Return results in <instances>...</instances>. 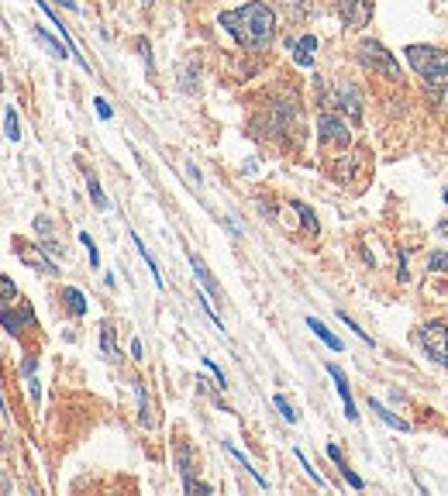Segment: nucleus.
<instances>
[{"label": "nucleus", "instance_id": "nucleus-28", "mask_svg": "<svg viewBox=\"0 0 448 496\" xmlns=\"http://www.w3.org/2000/svg\"><path fill=\"white\" fill-rule=\"evenodd\" d=\"M297 462H300V465H304V472H307V476H310V479H314V483H317V486H324V479H321V476H317V469H314V465H310V462H307V455H304V452H300V448H297Z\"/></svg>", "mask_w": 448, "mask_h": 496}, {"label": "nucleus", "instance_id": "nucleus-36", "mask_svg": "<svg viewBox=\"0 0 448 496\" xmlns=\"http://www.w3.org/2000/svg\"><path fill=\"white\" fill-rule=\"evenodd\" d=\"M35 231H38L42 238H49V231H52V224H49V217H35Z\"/></svg>", "mask_w": 448, "mask_h": 496}, {"label": "nucleus", "instance_id": "nucleus-8", "mask_svg": "<svg viewBox=\"0 0 448 496\" xmlns=\"http://www.w3.org/2000/svg\"><path fill=\"white\" fill-rule=\"evenodd\" d=\"M17 255H21V262H24V266H31V269H38V273H45V276H59V266L45 259V248L31 252L28 245H21V241H17Z\"/></svg>", "mask_w": 448, "mask_h": 496}, {"label": "nucleus", "instance_id": "nucleus-13", "mask_svg": "<svg viewBox=\"0 0 448 496\" xmlns=\"http://www.w3.org/2000/svg\"><path fill=\"white\" fill-rule=\"evenodd\" d=\"M35 38H38V42H42V45H45V49H49V52H52L56 59H69V55H73V52H69V45L56 42V38H52V35H49L45 28H35Z\"/></svg>", "mask_w": 448, "mask_h": 496}, {"label": "nucleus", "instance_id": "nucleus-44", "mask_svg": "<svg viewBox=\"0 0 448 496\" xmlns=\"http://www.w3.org/2000/svg\"><path fill=\"white\" fill-rule=\"evenodd\" d=\"M7 490H10V483H7V479L0 476V493H7Z\"/></svg>", "mask_w": 448, "mask_h": 496}, {"label": "nucleus", "instance_id": "nucleus-21", "mask_svg": "<svg viewBox=\"0 0 448 496\" xmlns=\"http://www.w3.org/2000/svg\"><path fill=\"white\" fill-rule=\"evenodd\" d=\"M176 465H179V476L186 479V476H193V462H190V445L179 438L176 441Z\"/></svg>", "mask_w": 448, "mask_h": 496}, {"label": "nucleus", "instance_id": "nucleus-20", "mask_svg": "<svg viewBox=\"0 0 448 496\" xmlns=\"http://www.w3.org/2000/svg\"><path fill=\"white\" fill-rule=\"evenodd\" d=\"M100 348H103L107 359H117V355H121V352H117V341H114V324H100Z\"/></svg>", "mask_w": 448, "mask_h": 496}, {"label": "nucleus", "instance_id": "nucleus-25", "mask_svg": "<svg viewBox=\"0 0 448 496\" xmlns=\"http://www.w3.org/2000/svg\"><path fill=\"white\" fill-rule=\"evenodd\" d=\"M293 210H297V214L304 217V228H307V231H317V221H314V210H310L307 203H293Z\"/></svg>", "mask_w": 448, "mask_h": 496}, {"label": "nucleus", "instance_id": "nucleus-11", "mask_svg": "<svg viewBox=\"0 0 448 496\" xmlns=\"http://www.w3.org/2000/svg\"><path fill=\"white\" fill-rule=\"evenodd\" d=\"M314 52H317V38H314V35H304V38L293 45V62H297V66H314Z\"/></svg>", "mask_w": 448, "mask_h": 496}, {"label": "nucleus", "instance_id": "nucleus-7", "mask_svg": "<svg viewBox=\"0 0 448 496\" xmlns=\"http://www.w3.org/2000/svg\"><path fill=\"white\" fill-rule=\"evenodd\" d=\"M317 131H321V138H324V142H335V145H349V138H352V135H349V128H345L335 114H324V117L317 121Z\"/></svg>", "mask_w": 448, "mask_h": 496}, {"label": "nucleus", "instance_id": "nucleus-24", "mask_svg": "<svg viewBox=\"0 0 448 496\" xmlns=\"http://www.w3.org/2000/svg\"><path fill=\"white\" fill-rule=\"evenodd\" d=\"M272 403H276V410L283 413V420H290V424H297V417H300V413H297V410L290 407V400H286V397H272Z\"/></svg>", "mask_w": 448, "mask_h": 496}, {"label": "nucleus", "instance_id": "nucleus-14", "mask_svg": "<svg viewBox=\"0 0 448 496\" xmlns=\"http://www.w3.org/2000/svg\"><path fill=\"white\" fill-rule=\"evenodd\" d=\"M131 245H135V248H138V255H142V259H145V262H149V273H152V280H156V287H159V290H163V276H159V262H156V259H152V252H149V248H145V241H142V238H138V234H135V231H131Z\"/></svg>", "mask_w": 448, "mask_h": 496}, {"label": "nucleus", "instance_id": "nucleus-29", "mask_svg": "<svg viewBox=\"0 0 448 496\" xmlns=\"http://www.w3.org/2000/svg\"><path fill=\"white\" fill-rule=\"evenodd\" d=\"M183 490H186V493H210V486H207V483H200V479H193V476H186V479H183Z\"/></svg>", "mask_w": 448, "mask_h": 496}, {"label": "nucleus", "instance_id": "nucleus-37", "mask_svg": "<svg viewBox=\"0 0 448 496\" xmlns=\"http://www.w3.org/2000/svg\"><path fill=\"white\" fill-rule=\"evenodd\" d=\"M204 366H207V369L214 373V379H217V386H224V373H221V369H217V366H214L210 359H204Z\"/></svg>", "mask_w": 448, "mask_h": 496}, {"label": "nucleus", "instance_id": "nucleus-15", "mask_svg": "<svg viewBox=\"0 0 448 496\" xmlns=\"http://www.w3.org/2000/svg\"><path fill=\"white\" fill-rule=\"evenodd\" d=\"M224 452H228L231 459H238V465H242V469H245V472H249V476H252V479H256V483H259V486L266 490V486H269L266 476H259V469H252V462H249V459H245V455H242V452H238V448L231 445V441H224Z\"/></svg>", "mask_w": 448, "mask_h": 496}, {"label": "nucleus", "instance_id": "nucleus-22", "mask_svg": "<svg viewBox=\"0 0 448 496\" xmlns=\"http://www.w3.org/2000/svg\"><path fill=\"white\" fill-rule=\"evenodd\" d=\"M87 190H90V200H93V207H97V210H107V207H110V200L103 197V190H100V183H97V176H93V173H87Z\"/></svg>", "mask_w": 448, "mask_h": 496}, {"label": "nucleus", "instance_id": "nucleus-17", "mask_svg": "<svg viewBox=\"0 0 448 496\" xmlns=\"http://www.w3.org/2000/svg\"><path fill=\"white\" fill-rule=\"evenodd\" d=\"M190 266H193V273H197V280H200V283H204V290H207V293H210V297H217V293H221V290H217V283H214V280H210V273H207V266H204V262H200V259H197V255H190Z\"/></svg>", "mask_w": 448, "mask_h": 496}, {"label": "nucleus", "instance_id": "nucleus-1", "mask_svg": "<svg viewBox=\"0 0 448 496\" xmlns=\"http://www.w3.org/2000/svg\"><path fill=\"white\" fill-rule=\"evenodd\" d=\"M221 28L242 45V49H266L276 35V14L263 0H252L245 7L224 10L221 14Z\"/></svg>", "mask_w": 448, "mask_h": 496}, {"label": "nucleus", "instance_id": "nucleus-26", "mask_svg": "<svg viewBox=\"0 0 448 496\" xmlns=\"http://www.w3.org/2000/svg\"><path fill=\"white\" fill-rule=\"evenodd\" d=\"M80 241H83V248H87V252H90V266L97 269V266H100V252H97V245H93V238H90L87 231H80Z\"/></svg>", "mask_w": 448, "mask_h": 496}, {"label": "nucleus", "instance_id": "nucleus-27", "mask_svg": "<svg viewBox=\"0 0 448 496\" xmlns=\"http://www.w3.org/2000/svg\"><path fill=\"white\" fill-rule=\"evenodd\" d=\"M14 297H17V287H14V280H10V276H0V300H7V303H10Z\"/></svg>", "mask_w": 448, "mask_h": 496}, {"label": "nucleus", "instance_id": "nucleus-45", "mask_svg": "<svg viewBox=\"0 0 448 496\" xmlns=\"http://www.w3.org/2000/svg\"><path fill=\"white\" fill-rule=\"evenodd\" d=\"M445 203H448V190H445Z\"/></svg>", "mask_w": 448, "mask_h": 496}, {"label": "nucleus", "instance_id": "nucleus-41", "mask_svg": "<svg viewBox=\"0 0 448 496\" xmlns=\"http://www.w3.org/2000/svg\"><path fill=\"white\" fill-rule=\"evenodd\" d=\"M131 355H135V359H142V341H138V338L131 341Z\"/></svg>", "mask_w": 448, "mask_h": 496}, {"label": "nucleus", "instance_id": "nucleus-33", "mask_svg": "<svg viewBox=\"0 0 448 496\" xmlns=\"http://www.w3.org/2000/svg\"><path fill=\"white\" fill-rule=\"evenodd\" d=\"M328 459H331V462H338V469H345V465H349V462H345V455H342V448H338V445H328Z\"/></svg>", "mask_w": 448, "mask_h": 496}, {"label": "nucleus", "instance_id": "nucleus-32", "mask_svg": "<svg viewBox=\"0 0 448 496\" xmlns=\"http://www.w3.org/2000/svg\"><path fill=\"white\" fill-rule=\"evenodd\" d=\"M93 107H97V114H100V121H110V117H114V110H110V103H107V100H103V97H97V100H93Z\"/></svg>", "mask_w": 448, "mask_h": 496}, {"label": "nucleus", "instance_id": "nucleus-5", "mask_svg": "<svg viewBox=\"0 0 448 496\" xmlns=\"http://www.w3.org/2000/svg\"><path fill=\"white\" fill-rule=\"evenodd\" d=\"M338 3V14L349 28H365L369 17H372V0H335Z\"/></svg>", "mask_w": 448, "mask_h": 496}, {"label": "nucleus", "instance_id": "nucleus-23", "mask_svg": "<svg viewBox=\"0 0 448 496\" xmlns=\"http://www.w3.org/2000/svg\"><path fill=\"white\" fill-rule=\"evenodd\" d=\"M3 131H7L10 142H21V124H17V110H14V107L3 110Z\"/></svg>", "mask_w": 448, "mask_h": 496}, {"label": "nucleus", "instance_id": "nucleus-3", "mask_svg": "<svg viewBox=\"0 0 448 496\" xmlns=\"http://www.w3.org/2000/svg\"><path fill=\"white\" fill-rule=\"evenodd\" d=\"M358 62H362L365 69H372V73H383V76H390V80H400V62H397L379 42H372V38L358 42Z\"/></svg>", "mask_w": 448, "mask_h": 496}, {"label": "nucleus", "instance_id": "nucleus-30", "mask_svg": "<svg viewBox=\"0 0 448 496\" xmlns=\"http://www.w3.org/2000/svg\"><path fill=\"white\" fill-rule=\"evenodd\" d=\"M428 269L448 273V252H435V255H428Z\"/></svg>", "mask_w": 448, "mask_h": 496}, {"label": "nucleus", "instance_id": "nucleus-31", "mask_svg": "<svg viewBox=\"0 0 448 496\" xmlns=\"http://www.w3.org/2000/svg\"><path fill=\"white\" fill-rule=\"evenodd\" d=\"M338 317H342V320H345V324H349V331H356L358 338H362V341H365V345H372V338H369V334H365V331H362V327H358L356 320H352V317H349V314H345V310H338Z\"/></svg>", "mask_w": 448, "mask_h": 496}, {"label": "nucleus", "instance_id": "nucleus-43", "mask_svg": "<svg viewBox=\"0 0 448 496\" xmlns=\"http://www.w3.org/2000/svg\"><path fill=\"white\" fill-rule=\"evenodd\" d=\"M438 234H442V238H448V221H442V224H438Z\"/></svg>", "mask_w": 448, "mask_h": 496}, {"label": "nucleus", "instance_id": "nucleus-38", "mask_svg": "<svg viewBox=\"0 0 448 496\" xmlns=\"http://www.w3.org/2000/svg\"><path fill=\"white\" fill-rule=\"evenodd\" d=\"M400 280H404V283L410 280V269H407V252H400Z\"/></svg>", "mask_w": 448, "mask_h": 496}, {"label": "nucleus", "instance_id": "nucleus-19", "mask_svg": "<svg viewBox=\"0 0 448 496\" xmlns=\"http://www.w3.org/2000/svg\"><path fill=\"white\" fill-rule=\"evenodd\" d=\"M63 300H66V307H69V314H76V317H83L87 314V297L76 290V287H66V293H63Z\"/></svg>", "mask_w": 448, "mask_h": 496}, {"label": "nucleus", "instance_id": "nucleus-6", "mask_svg": "<svg viewBox=\"0 0 448 496\" xmlns=\"http://www.w3.org/2000/svg\"><path fill=\"white\" fill-rule=\"evenodd\" d=\"M31 320H35V310H31V307H24L21 314H14V310L7 307V300H0V327H3L7 334L17 338V334H21V324H31Z\"/></svg>", "mask_w": 448, "mask_h": 496}, {"label": "nucleus", "instance_id": "nucleus-10", "mask_svg": "<svg viewBox=\"0 0 448 496\" xmlns=\"http://www.w3.org/2000/svg\"><path fill=\"white\" fill-rule=\"evenodd\" d=\"M328 376L335 379V386H338V397H342V403H345V417L349 420H356V400H352V390H349V379H345V373L338 369V366H328Z\"/></svg>", "mask_w": 448, "mask_h": 496}, {"label": "nucleus", "instance_id": "nucleus-9", "mask_svg": "<svg viewBox=\"0 0 448 496\" xmlns=\"http://www.w3.org/2000/svg\"><path fill=\"white\" fill-rule=\"evenodd\" d=\"M335 100H338V110H345L349 117H358V114H362V94H358V87H352V83H342V87L335 90Z\"/></svg>", "mask_w": 448, "mask_h": 496}, {"label": "nucleus", "instance_id": "nucleus-2", "mask_svg": "<svg viewBox=\"0 0 448 496\" xmlns=\"http://www.w3.org/2000/svg\"><path fill=\"white\" fill-rule=\"evenodd\" d=\"M407 62H410V69L428 83V90L448 94V52L445 49L410 45V49H407Z\"/></svg>", "mask_w": 448, "mask_h": 496}, {"label": "nucleus", "instance_id": "nucleus-35", "mask_svg": "<svg viewBox=\"0 0 448 496\" xmlns=\"http://www.w3.org/2000/svg\"><path fill=\"white\" fill-rule=\"evenodd\" d=\"M342 476H345V479H349V486H352V490H362V486H365V483H362V476H356V472H352V469H349V465H345V469H342Z\"/></svg>", "mask_w": 448, "mask_h": 496}, {"label": "nucleus", "instance_id": "nucleus-39", "mask_svg": "<svg viewBox=\"0 0 448 496\" xmlns=\"http://www.w3.org/2000/svg\"><path fill=\"white\" fill-rule=\"evenodd\" d=\"M42 248H45V252H49V255H56V259H59V255H63V248H59V245H56V241H49V238H45V245H42Z\"/></svg>", "mask_w": 448, "mask_h": 496}, {"label": "nucleus", "instance_id": "nucleus-40", "mask_svg": "<svg viewBox=\"0 0 448 496\" xmlns=\"http://www.w3.org/2000/svg\"><path fill=\"white\" fill-rule=\"evenodd\" d=\"M0 410H3V417H10V407H7V397H3V386H0Z\"/></svg>", "mask_w": 448, "mask_h": 496}, {"label": "nucleus", "instance_id": "nucleus-42", "mask_svg": "<svg viewBox=\"0 0 448 496\" xmlns=\"http://www.w3.org/2000/svg\"><path fill=\"white\" fill-rule=\"evenodd\" d=\"M59 7H66V10H76V0H56Z\"/></svg>", "mask_w": 448, "mask_h": 496}, {"label": "nucleus", "instance_id": "nucleus-16", "mask_svg": "<svg viewBox=\"0 0 448 496\" xmlns=\"http://www.w3.org/2000/svg\"><path fill=\"white\" fill-rule=\"evenodd\" d=\"M307 327H310V331H314V334H317V338H321V341L331 348V352H342V341H338V338H335V334H331V331H328V327L317 320V317H307Z\"/></svg>", "mask_w": 448, "mask_h": 496}, {"label": "nucleus", "instance_id": "nucleus-18", "mask_svg": "<svg viewBox=\"0 0 448 496\" xmlns=\"http://www.w3.org/2000/svg\"><path fill=\"white\" fill-rule=\"evenodd\" d=\"M369 407H372V413H379V417H383L390 427H397V431H410V424H407V420H400L397 413H390V410H386V407H383V403H379L376 397L369 400Z\"/></svg>", "mask_w": 448, "mask_h": 496}, {"label": "nucleus", "instance_id": "nucleus-34", "mask_svg": "<svg viewBox=\"0 0 448 496\" xmlns=\"http://www.w3.org/2000/svg\"><path fill=\"white\" fill-rule=\"evenodd\" d=\"M24 379H28V397H31V403H38L42 390H38V379H35V373H31V376H24Z\"/></svg>", "mask_w": 448, "mask_h": 496}, {"label": "nucleus", "instance_id": "nucleus-12", "mask_svg": "<svg viewBox=\"0 0 448 496\" xmlns=\"http://www.w3.org/2000/svg\"><path fill=\"white\" fill-rule=\"evenodd\" d=\"M135 393H138V424H142V427H152V424H156V413H152L145 383H135Z\"/></svg>", "mask_w": 448, "mask_h": 496}, {"label": "nucleus", "instance_id": "nucleus-4", "mask_svg": "<svg viewBox=\"0 0 448 496\" xmlns=\"http://www.w3.org/2000/svg\"><path fill=\"white\" fill-rule=\"evenodd\" d=\"M421 345H424V352L431 355V362L435 366H442L448 369V327L445 324H424L421 327Z\"/></svg>", "mask_w": 448, "mask_h": 496}]
</instances>
